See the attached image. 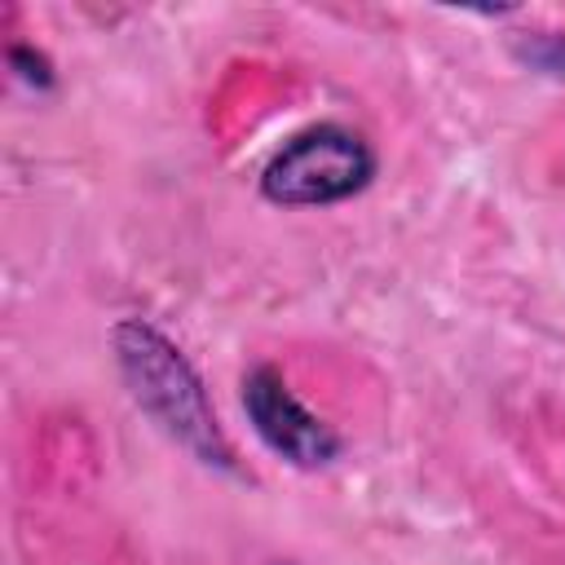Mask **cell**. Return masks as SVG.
<instances>
[{
  "label": "cell",
  "mask_w": 565,
  "mask_h": 565,
  "mask_svg": "<svg viewBox=\"0 0 565 565\" xmlns=\"http://www.w3.org/2000/svg\"><path fill=\"white\" fill-rule=\"evenodd\" d=\"M9 62L18 66V75H22L26 84H35V88H49V84H53V71H49L44 53H31L26 44H13V49H9Z\"/></svg>",
  "instance_id": "5b68a950"
},
{
  "label": "cell",
  "mask_w": 565,
  "mask_h": 565,
  "mask_svg": "<svg viewBox=\"0 0 565 565\" xmlns=\"http://www.w3.org/2000/svg\"><path fill=\"white\" fill-rule=\"evenodd\" d=\"M375 177V150L344 124H313L296 132L260 172V194L282 207H322L353 199Z\"/></svg>",
  "instance_id": "7a4b0ae2"
},
{
  "label": "cell",
  "mask_w": 565,
  "mask_h": 565,
  "mask_svg": "<svg viewBox=\"0 0 565 565\" xmlns=\"http://www.w3.org/2000/svg\"><path fill=\"white\" fill-rule=\"evenodd\" d=\"M110 340H115L119 375H124L128 393L137 397V406L172 441H181L199 463L234 472V450L221 433V419H216L207 388H203L199 371L190 366V358L146 318H124Z\"/></svg>",
  "instance_id": "6da1fadb"
},
{
  "label": "cell",
  "mask_w": 565,
  "mask_h": 565,
  "mask_svg": "<svg viewBox=\"0 0 565 565\" xmlns=\"http://www.w3.org/2000/svg\"><path fill=\"white\" fill-rule=\"evenodd\" d=\"M243 411L256 428V437L282 455L296 468H327L340 455V437L331 424H322L274 366H256L243 380Z\"/></svg>",
  "instance_id": "3957f363"
},
{
  "label": "cell",
  "mask_w": 565,
  "mask_h": 565,
  "mask_svg": "<svg viewBox=\"0 0 565 565\" xmlns=\"http://www.w3.org/2000/svg\"><path fill=\"white\" fill-rule=\"evenodd\" d=\"M516 53H521L530 66H543V71L565 75V35H534V40H525Z\"/></svg>",
  "instance_id": "277c9868"
}]
</instances>
